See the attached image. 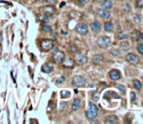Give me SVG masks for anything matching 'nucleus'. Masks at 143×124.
Returning a JSON list of instances; mask_svg holds the SVG:
<instances>
[{"label":"nucleus","mask_w":143,"mask_h":124,"mask_svg":"<svg viewBox=\"0 0 143 124\" xmlns=\"http://www.w3.org/2000/svg\"><path fill=\"white\" fill-rule=\"evenodd\" d=\"M126 60L128 61L129 64L135 65V64H137L138 62H139V57H138L135 53L131 52V53H128V54L126 55Z\"/></svg>","instance_id":"nucleus-7"},{"label":"nucleus","mask_w":143,"mask_h":124,"mask_svg":"<svg viewBox=\"0 0 143 124\" xmlns=\"http://www.w3.org/2000/svg\"><path fill=\"white\" fill-rule=\"evenodd\" d=\"M109 78L112 81H118V80L121 79V73H120L119 70L116 69L111 70L110 72H109Z\"/></svg>","instance_id":"nucleus-12"},{"label":"nucleus","mask_w":143,"mask_h":124,"mask_svg":"<svg viewBox=\"0 0 143 124\" xmlns=\"http://www.w3.org/2000/svg\"><path fill=\"white\" fill-rule=\"evenodd\" d=\"M96 44L99 45V48H107L109 46L111 45V39L107 36H101L99 37L97 41H96Z\"/></svg>","instance_id":"nucleus-3"},{"label":"nucleus","mask_w":143,"mask_h":124,"mask_svg":"<svg viewBox=\"0 0 143 124\" xmlns=\"http://www.w3.org/2000/svg\"><path fill=\"white\" fill-rule=\"evenodd\" d=\"M132 85H133V87L136 89V90H140L141 88H142V83L138 81V80H133L132 81Z\"/></svg>","instance_id":"nucleus-22"},{"label":"nucleus","mask_w":143,"mask_h":124,"mask_svg":"<svg viewBox=\"0 0 143 124\" xmlns=\"http://www.w3.org/2000/svg\"><path fill=\"white\" fill-rule=\"evenodd\" d=\"M100 6H101L102 9L111 10L113 8V3H112L111 0H102L101 3H100Z\"/></svg>","instance_id":"nucleus-14"},{"label":"nucleus","mask_w":143,"mask_h":124,"mask_svg":"<svg viewBox=\"0 0 143 124\" xmlns=\"http://www.w3.org/2000/svg\"><path fill=\"white\" fill-rule=\"evenodd\" d=\"M128 34L120 33L119 35H118V39H119V40H125V39H128Z\"/></svg>","instance_id":"nucleus-29"},{"label":"nucleus","mask_w":143,"mask_h":124,"mask_svg":"<svg viewBox=\"0 0 143 124\" xmlns=\"http://www.w3.org/2000/svg\"><path fill=\"white\" fill-rule=\"evenodd\" d=\"M61 63L63 64V67H65V68H72L74 66V60L71 58H67V59L64 58Z\"/></svg>","instance_id":"nucleus-16"},{"label":"nucleus","mask_w":143,"mask_h":124,"mask_svg":"<svg viewBox=\"0 0 143 124\" xmlns=\"http://www.w3.org/2000/svg\"><path fill=\"white\" fill-rule=\"evenodd\" d=\"M135 40H136L137 42L143 43V33H141V32H137L136 37H135Z\"/></svg>","instance_id":"nucleus-25"},{"label":"nucleus","mask_w":143,"mask_h":124,"mask_svg":"<svg viewBox=\"0 0 143 124\" xmlns=\"http://www.w3.org/2000/svg\"><path fill=\"white\" fill-rule=\"evenodd\" d=\"M104 30L107 31V32H112L114 29V24L111 22V21H105L104 22Z\"/></svg>","instance_id":"nucleus-18"},{"label":"nucleus","mask_w":143,"mask_h":124,"mask_svg":"<svg viewBox=\"0 0 143 124\" xmlns=\"http://www.w3.org/2000/svg\"><path fill=\"white\" fill-rule=\"evenodd\" d=\"M40 47H41L42 51L49 52L54 48V42L51 39H42L40 42Z\"/></svg>","instance_id":"nucleus-2"},{"label":"nucleus","mask_w":143,"mask_h":124,"mask_svg":"<svg viewBox=\"0 0 143 124\" xmlns=\"http://www.w3.org/2000/svg\"><path fill=\"white\" fill-rule=\"evenodd\" d=\"M41 71L45 74H51L54 71V67L51 63H45L42 65Z\"/></svg>","instance_id":"nucleus-13"},{"label":"nucleus","mask_w":143,"mask_h":124,"mask_svg":"<svg viewBox=\"0 0 143 124\" xmlns=\"http://www.w3.org/2000/svg\"><path fill=\"white\" fill-rule=\"evenodd\" d=\"M65 58V53L61 51H56L53 53V60L55 63H61Z\"/></svg>","instance_id":"nucleus-6"},{"label":"nucleus","mask_w":143,"mask_h":124,"mask_svg":"<svg viewBox=\"0 0 143 124\" xmlns=\"http://www.w3.org/2000/svg\"><path fill=\"white\" fill-rule=\"evenodd\" d=\"M88 1H89V0H79V3L83 4V5H84V4H86Z\"/></svg>","instance_id":"nucleus-36"},{"label":"nucleus","mask_w":143,"mask_h":124,"mask_svg":"<svg viewBox=\"0 0 143 124\" xmlns=\"http://www.w3.org/2000/svg\"><path fill=\"white\" fill-rule=\"evenodd\" d=\"M64 80H65V78H64V77H60V78H59V79L56 80V83L60 85V83H61V82H64Z\"/></svg>","instance_id":"nucleus-33"},{"label":"nucleus","mask_w":143,"mask_h":124,"mask_svg":"<svg viewBox=\"0 0 143 124\" xmlns=\"http://www.w3.org/2000/svg\"><path fill=\"white\" fill-rule=\"evenodd\" d=\"M133 21H134V23H139L140 21H141V17H140V15H134Z\"/></svg>","instance_id":"nucleus-28"},{"label":"nucleus","mask_w":143,"mask_h":124,"mask_svg":"<svg viewBox=\"0 0 143 124\" xmlns=\"http://www.w3.org/2000/svg\"><path fill=\"white\" fill-rule=\"evenodd\" d=\"M103 61V55L102 54H95L93 56H92V62H93V64H100Z\"/></svg>","instance_id":"nucleus-17"},{"label":"nucleus","mask_w":143,"mask_h":124,"mask_svg":"<svg viewBox=\"0 0 143 124\" xmlns=\"http://www.w3.org/2000/svg\"><path fill=\"white\" fill-rule=\"evenodd\" d=\"M109 52H110L111 55L116 56V57H118V56H120V55H121V52H120V49H118V48H111L110 51H109Z\"/></svg>","instance_id":"nucleus-24"},{"label":"nucleus","mask_w":143,"mask_h":124,"mask_svg":"<svg viewBox=\"0 0 143 124\" xmlns=\"http://www.w3.org/2000/svg\"><path fill=\"white\" fill-rule=\"evenodd\" d=\"M125 11H127V12H129L131 11V6L128 5V4H125Z\"/></svg>","instance_id":"nucleus-35"},{"label":"nucleus","mask_w":143,"mask_h":124,"mask_svg":"<svg viewBox=\"0 0 143 124\" xmlns=\"http://www.w3.org/2000/svg\"><path fill=\"white\" fill-rule=\"evenodd\" d=\"M45 3L48 4V5H54V4L57 3V0H43Z\"/></svg>","instance_id":"nucleus-30"},{"label":"nucleus","mask_w":143,"mask_h":124,"mask_svg":"<svg viewBox=\"0 0 143 124\" xmlns=\"http://www.w3.org/2000/svg\"><path fill=\"white\" fill-rule=\"evenodd\" d=\"M96 14L99 16V18H102V19H108V18H110V13L108 10H105V9H99L96 11Z\"/></svg>","instance_id":"nucleus-10"},{"label":"nucleus","mask_w":143,"mask_h":124,"mask_svg":"<svg viewBox=\"0 0 143 124\" xmlns=\"http://www.w3.org/2000/svg\"><path fill=\"white\" fill-rule=\"evenodd\" d=\"M37 19L42 22H48L50 21V17L46 15H37Z\"/></svg>","instance_id":"nucleus-20"},{"label":"nucleus","mask_w":143,"mask_h":124,"mask_svg":"<svg viewBox=\"0 0 143 124\" xmlns=\"http://www.w3.org/2000/svg\"><path fill=\"white\" fill-rule=\"evenodd\" d=\"M117 88L119 89L122 93H126V87L124 86V85H117Z\"/></svg>","instance_id":"nucleus-32"},{"label":"nucleus","mask_w":143,"mask_h":124,"mask_svg":"<svg viewBox=\"0 0 143 124\" xmlns=\"http://www.w3.org/2000/svg\"><path fill=\"white\" fill-rule=\"evenodd\" d=\"M63 6H65V2H62V3H60V8H62Z\"/></svg>","instance_id":"nucleus-37"},{"label":"nucleus","mask_w":143,"mask_h":124,"mask_svg":"<svg viewBox=\"0 0 143 124\" xmlns=\"http://www.w3.org/2000/svg\"><path fill=\"white\" fill-rule=\"evenodd\" d=\"M105 122L106 123H117L118 122V118L115 115H109L107 118H105Z\"/></svg>","instance_id":"nucleus-19"},{"label":"nucleus","mask_w":143,"mask_h":124,"mask_svg":"<svg viewBox=\"0 0 143 124\" xmlns=\"http://www.w3.org/2000/svg\"><path fill=\"white\" fill-rule=\"evenodd\" d=\"M120 48H122L123 51H128L129 48V43L128 41H122L120 43Z\"/></svg>","instance_id":"nucleus-21"},{"label":"nucleus","mask_w":143,"mask_h":124,"mask_svg":"<svg viewBox=\"0 0 143 124\" xmlns=\"http://www.w3.org/2000/svg\"><path fill=\"white\" fill-rule=\"evenodd\" d=\"M41 29L42 31H44V32H52V26L49 25V24H47L46 22H44V23L41 25Z\"/></svg>","instance_id":"nucleus-23"},{"label":"nucleus","mask_w":143,"mask_h":124,"mask_svg":"<svg viewBox=\"0 0 143 124\" xmlns=\"http://www.w3.org/2000/svg\"><path fill=\"white\" fill-rule=\"evenodd\" d=\"M90 27H91V30L95 33H99L101 30V24L99 21H92V23L90 24Z\"/></svg>","instance_id":"nucleus-11"},{"label":"nucleus","mask_w":143,"mask_h":124,"mask_svg":"<svg viewBox=\"0 0 143 124\" xmlns=\"http://www.w3.org/2000/svg\"><path fill=\"white\" fill-rule=\"evenodd\" d=\"M97 112H99V109H97V107L95 106V103L90 102L89 107H88V109H87V111H86L87 118H88V119H90V120L95 119V118L97 116Z\"/></svg>","instance_id":"nucleus-1"},{"label":"nucleus","mask_w":143,"mask_h":124,"mask_svg":"<svg viewBox=\"0 0 143 124\" xmlns=\"http://www.w3.org/2000/svg\"><path fill=\"white\" fill-rule=\"evenodd\" d=\"M60 96H61V98H63V99L69 98V96H70V92H69V91L63 90V91H61V93H60Z\"/></svg>","instance_id":"nucleus-26"},{"label":"nucleus","mask_w":143,"mask_h":124,"mask_svg":"<svg viewBox=\"0 0 143 124\" xmlns=\"http://www.w3.org/2000/svg\"><path fill=\"white\" fill-rule=\"evenodd\" d=\"M135 99H136V94H135V92L131 91V103H133L134 101H135Z\"/></svg>","instance_id":"nucleus-31"},{"label":"nucleus","mask_w":143,"mask_h":124,"mask_svg":"<svg viewBox=\"0 0 143 124\" xmlns=\"http://www.w3.org/2000/svg\"><path fill=\"white\" fill-rule=\"evenodd\" d=\"M80 107H81V100L79 98H75L74 100H73V103H72L71 110L73 112H77L78 110L80 109Z\"/></svg>","instance_id":"nucleus-15"},{"label":"nucleus","mask_w":143,"mask_h":124,"mask_svg":"<svg viewBox=\"0 0 143 124\" xmlns=\"http://www.w3.org/2000/svg\"><path fill=\"white\" fill-rule=\"evenodd\" d=\"M87 83L86 79L83 76H74L72 79V85L75 87H83Z\"/></svg>","instance_id":"nucleus-4"},{"label":"nucleus","mask_w":143,"mask_h":124,"mask_svg":"<svg viewBox=\"0 0 143 124\" xmlns=\"http://www.w3.org/2000/svg\"><path fill=\"white\" fill-rule=\"evenodd\" d=\"M75 30L77 32L78 34H80L82 36H86L88 32H89V29H88V26H87V24L83 23V22H80V23H78L76 25V27H75Z\"/></svg>","instance_id":"nucleus-5"},{"label":"nucleus","mask_w":143,"mask_h":124,"mask_svg":"<svg viewBox=\"0 0 143 124\" xmlns=\"http://www.w3.org/2000/svg\"><path fill=\"white\" fill-rule=\"evenodd\" d=\"M76 51H77V48H76V47H75V48H72V52H76Z\"/></svg>","instance_id":"nucleus-38"},{"label":"nucleus","mask_w":143,"mask_h":124,"mask_svg":"<svg viewBox=\"0 0 143 124\" xmlns=\"http://www.w3.org/2000/svg\"><path fill=\"white\" fill-rule=\"evenodd\" d=\"M136 49L139 54L143 55V44H138L136 47Z\"/></svg>","instance_id":"nucleus-27"},{"label":"nucleus","mask_w":143,"mask_h":124,"mask_svg":"<svg viewBox=\"0 0 143 124\" xmlns=\"http://www.w3.org/2000/svg\"><path fill=\"white\" fill-rule=\"evenodd\" d=\"M92 100H93V101L99 100V93H93V94H92Z\"/></svg>","instance_id":"nucleus-34"},{"label":"nucleus","mask_w":143,"mask_h":124,"mask_svg":"<svg viewBox=\"0 0 143 124\" xmlns=\"http://www.w3.org/2000/svg\"><path fill=\"white\" fill-rule=\"evenodd\" d=\"M74 61L79 65H84V64L87 63L88 61V58L85 54H82V53H77V54L74 55Z\"/></svg>","instance_id":"nucleus-8"},{"label":"nucleus","mask_w":143,"mask_h":124,"mask_svg":"<svg viewBox=\"0 0 143 124\" xmlns=\"http://www.w3.org/2000/svg\"><path fill=\"white\" fill-rule=\"evenodd\" d=\"M42 12L44 13V15L51 17V16L54 15L55 12H56V8H55L53 5H47V6L43 7V9H42Z\"/></svg>","instance_id":"nucleus-9"}]
</instances>
